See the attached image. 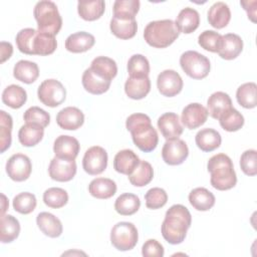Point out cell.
I'll return each instance as SVG.
<instances>
[{
	"label": "cell",
	"instance_id": "1",
	"mask_svg": "<svg viewBox=\"0 0 257 257\" xmlns=\"http://www.w3.org/2000/svg\"><path fill=\"white\" fill-rule=\"evenodd\" d=\"M191 223L192 216L188 208L181 204L173 205L166 212L161 227L162 236L172 245L181 244L186 238Z\"/></svg>",
	"mask_w": 257,
	"mask_h": 257
},
{
	"label": "cell",
	"instance_id": "2",
	"mask_svg": "<svg viewBox=\"0 0 257 257\" xmlns=\"http://www.w3.org/2000/svg\"><path fill=\"white\" fill-rule=\"evenodd\" d=\"M15 41L19 51L28 55H49L57 47L55 36L33 28L21 29L17 33Z\"/></svg>",
	"mask_w": 257,
	"mask_h": 257
},
{
	"label": "cell",
	"instance_id": "3",
	"mask_svg": "<svg viewBox=\"0 0 257 257\" xmlns=\"http://www.w3.org/2000/svg\"><path fill=\"white\" fill-rule=\"evenodd\" d=\"M126 130L131 133L134 144L145 153L154 151L159 143V136L152 125V120L145 113H133L125 121Z\"/></svg>",
	"mask_w": 257,
	"mask_h": 257
},
{
	"label": "cell",
	"instance_id": "4",
	"mask_svg": "<svg viewBox=\"0 0 257 257\" xmlns=\"http://www.w3.org/2000/svg\"><path fill=\"white\" fill-rule=\"evenodd\" d=\"M208 172L211 174V185L219 191L230 190L237 183L232 160L225 154H217L211 157L207 164Z\"/></svg>",
	"mask_w": 257,
	"mask_h": 257
},
{
	"label": "cell",
	"instance_id": "5",
	"mask_svg": "<svg viewBox=\"0 0 257 257\" xmlns=\"http://www.w3.org/2000/svg\"><path fill=\"white\" fill-rule=\"evenodd\" d=\"M180 35V32L171 19L152 21L144 30L146 42L155 48H166L170 46Z\"/></svg>",
	"mask_w": 257,
	"mask_h": 257
},
{
	"label": "cell",
	"instance_id": "6",
	"mask_svg": "<svg viewBox=\"0 0 257 257\" xmlns=\"http://www.w3.org/2000/svg\"><path fill=\"white\" fill-rule=\"evenodd\" d=\"M37 22L38 31L55 36L61 29L62 18L56 4L49 0H42L36 3L33 10Z\"/></svg>",
	"mask_w": 257,
	"mask_h": 257
},
{
	"label": "cell",
	"instance_id": "7",
	"mask_svg": "<svg viewBox=\"0 0 257 257\" xmlns=\"http://www.w3.org/2000/svg\"><path fill=\"white\" fill-rule=\"evenodd\" d=\"M180 65L184 72L193 79L205 78L211 69L210 60L195 50L184 52L180 57Z\"/></svg>",
	"mask_w": 257,
	"mask_h": 257
},
{
	"label": "cell",
	"instance_id": "8",
	"mask_svg": "<svg viewBox=\"0 0 257 257\" xmlns=\"http://www.w3.org/2000/svg\"><path fill=\"white\" fill-rule=\"evenodd\" d=\"M139 233L137 227L131 222H118L110 231V242L119 251H128L138 243Z\"/></svg>",
	"mask_w": 257,
	"mask_h": 257
},
{
	"label": "cell",
	"instance_id": "9",
	"mask_svg": "<svg viewBox=\"0 0 257 257\" xmlns=\"http://www.w3.org/2000/svg\"><path fill=\"white\" fill-rule=\"evenodd\" d=\"M37 96L44 105L56 107L65 100L66 89L59 80L45 79L38 86Z\"/></svg>",
	"mask_w": 257,
	"mask_h": 257
},
{
	"label": "cell",
	"instance_id": "10",
	"mask_svg": "<svg viewBox=\"0 0 257 257\" xmlns=\"http://www.w3.org/2000/svg\"><path fill=\"white\" fill-rule=\"evenodd\" d=\"M106 167L107 153L103 148L93 146L86 150L82 159V168L88 175H99L106 169Z\"/></svg>",
	"mask_w": 257,
	"mask_h": 257
},
{
	"label": "cell",
	"instance_id": "11",
	"mask_svg": "<svg viewBox=\"0 0 257 257\" xmlns=\"http://www.w3.org/2000/svg\"><path fill=\"white\" fill-rule=\"evenodd\" d=\"M6 173L8 177L15 182L26 181L31 174L32 164L30 159L23 154L12 155L6 163Z\"/></svg>",
	"mask_w": 257,
	"mask_h": 257
},
{
	"label": "cell",
	"instance_id": "12",
	"mask_svg": "<svg viewBox=\"0 0 257 257\" xmlns=\"http://www.w3.org/2000/svg\"><path fill=\"white\" fill-rule=\"evenodd\" d=\"M183 84L181 75L173 69L162 71L157 78V87L160 93L167 97H173L179 94L183 89Z\"/></svg>",
	"mask_w": 257,
	"mask_h": 257
},
{
	"label": "cell",
	"instance_id": "13",
	"mask_svg": "<svg viewBox=\"0 0 257 257\" xmlns=\"http://www.w3.org/2000/svg\"><path fill=\"white\" fill-rule=\"evenodd\" d=\"M188 156V146L181 139L167 141L163 146L162 158L164 162L170 166H178L183 164Z\"/></svg>",
	"mask_w": 257,
	"mask_h": 257
},
{
	"label": "cell",
	"instance_id": "14",
	"mask_svg": "<svg viewBox=\"0 0 257 257\" xmlns=\"http://www.w3.org/2000/svg\"><path fill=\"white\" fill-rule=\"evenodd\" d=\"M49 177L57 182H68L76 174V163L74 160L54 157L48 167Z\"/></svg>",
	"mask_w": 257,
	"mask_h": 257
},
{
	"label": "cell",
	"instance_id": "15",
	"mask_svg": "<svg viewBox=\"0 0 257 257\" xmlns=\"http://www.w3.org/2000/svg\"><path fill=\"white\" fill-rule=\"evenodd\" d=\"M208 115L209 113L205 106L198 102H193L184 107L181 120L189 130H195L206 122Z\"/></svg>",
	"mask_w": 257,
	"mask_h": 257
},
{
	"label": "cell",
	"instance_id": "16",
	"mask_svg": "<svg viewBox=\"0 0 257 257\" xmlns=\"http://www.w3.org/2000/svg\"><path fill=\"white\" fill-rule=\"evenodd\" d=\"M157 124L161 134L167 141L179 139L184 131L180 117L175 112H166L162 114L158 118Z\"/></svg>",
	"mask_w": 257,
	"mask_h": 257
},
{
	"label": "cell",
	"instance_id": "17",
	"mask_svg": "<svg viewBox=\"0 0 257 257\" xmlns=\"http://www.w3.org/2000/svg\"><path fill=\"white\" fill-rule=\"evenodd\" d=\"M56 122L62 130L75 131L83 124L84 114L75 106H67L58 111Z\"/></svg>",
	"mask_w": 257,
	"mask_h": 257
},
{
	"label": "cell",
	"instance_id": "18",
	"mask_svg": "<svg viewBox=\"0 0 257 257\" xmlns=\"http://www.w3.org/2000/svg\"><path fill=\"white\" fill-rule=\"evenodd\" d=\"M80 150L78 141L71 136H59L53 144V152L55 157L67 160H75Z\"/></svg>",
	"mask_w": 257,
	"mask_h": 257
},
{
	"label": "cell",
	"instance_id": "19",
	"mask_svg": "<svg viewBox=\"0 0 257 257\" xmlns=\"http://www.w3.org/2000/svg\"><path fill=\"white\" fill-rule=\"evenodd\" d=\"M94 36L85 31L70 34L65 40V48L72 53H81L89 50L94 45Z\"/></svg>",
	"mask_w": 257,
	"mask_h": 257
},
{
	"label": "cell",
	"instance_id": "20",
	"mask_svg": "<svg viewBox=\"0 0 257 257\" xmlns=\"http://www.w3.org/2000/svg\"><path fill=\"white\" fill-rule=\"evenodd\" d=\"M243 50V40L235 33H227L222 35V45L218 54L226 60L235 59Z\"/></svg>",
	"mask_w": 257,
	"mask_h": 257
},
{
	"label": "cell",
	"instance_id": "21",
	"mask_svg": "<svg viewBox=\"0 0 257 257\" xmlns=\"http://www.w3.org/2000/svg\"><path fill=\"white\" fill-rule=\"evenodd\" d=\"M81 82L86 91L95 95L106 92L111 83V81L106 80L103 77L96 74L95 72H93L90 67L84 70Z\"/></svg>",
	"mask_w": 257,
	"mask_h": 257
},
{
	"label": "cell",
	"instance_id": "22",
	"mask_svg": "<svg viewBox=\"0 0 257 257\" xmlns=\"http://www.w3.org/2000/svg\"><path fill=\"white\" fill-rule=\"evenodd\" d=\"M175 24L179 32L190 34L199 27L200 15L196 9L186 7L179 12Z\"/></svg>",
	"mask_w": 257,
	"mask_h": 257
},
{
	"label": "cell",
	"instance_id": "23",
	"mask_svg": "<svg viewBox=\"0 0 257 257\" xmlns=\"http://www.w3.org/2000/svg\"><path fill=\"white\" fill-rule=\"evenodd\" d=\"M36 224L40 231L50 238H57L62 234L63 228L60 220L51 213H39L36 217Z\"/></svg>",
	"mask_w": 257,
	"mask_h": 257
},
{
	"label": "cell",
	"instance_id": "24",
	"mask_svg": "<svg viewBox=\"0 0 257 257\" xmlns=\"http://www.w3.org/2000/svg\"><path fill=\"white\" fill-rule=\"evenodd\" d=\"M208 113L215 119L219 117L228 109L232 108V100L229 94L223 91H216L212 93L207 100Z\"/></svg>",
	"mask_w": 257,
	"mask_h": 257
},
{
	"label": "cell",
	"instance_id": "25",
	"mask_svg": "<svg viewBox=\"0 0 257 257\" xmlns=\"http://www.w3.org/2000/svg\"><path fill=\"white\" fill-rule=\"evenodd\" d=\"M231 19V11L229 6L224 2L214 3L208 10V21L209 24L216 28L222 29L226 27Z\"/></svg>",
	"mask_w": 257,
	"mask_h": 257
},
{
	"label": "cell",
	"instance_id": "26",
	"mask_svg": "<svg viewBox=\"0 0 257 257\" xmlns=\"http://www.w3.org/2000/svg\"><path fill=\"white\" fill-rule=\"evenodd\" d=\"M137 154L128 149L119 151L113 159V169L120 174L128 176L140 163Z\"/></svg>",
	"mask_w": 257,
	"mask_h": 257
},
{
	"label": "cell",
	"instance_id": "27",
	"mask_svg": "<svg viewBox=\"0 0 257 257\" xmlns=\"http://www.w3.org/2000/svg\"><path fill=\"white\" fill-rule=\"evenodd\" d=\"M197 147L206 153H210L218 149L221 145V135L214 128H202L195 137Z\"/></svg>",
	"mask_w": 257,
	"mask_h": 257
},
{
	"label": "cell",
	"instance_id": "28",
	"mask_svg": "<svg viewBox=\"0 0 257 257\" xmlns=\"http://www.w3.org/2000/svg\"><path fill=\"white\" fill-rule=\"evenodd\" d=\"M151 90V80L146 77H128L124 83V91L132 99H142Z\"/></svg>",
	"mask_w": 257,
	"mask_h": 257
},
{
	"label": "cell",
	"instance_id": "29",
	"mask_svg": "<svg viewBox=\"0 0 257 257\" xmlns=\"http://www.w3.org/2000/svg\"><path fill=\"white\" fill-rule=\"evenodd\" d=\"M88 192L96 199H109L116 192V184L111 179L96 178L89 183Z\"/></svg>",
	"mask_w": 257,
	"mask_h": 257
},
{
	"label": "cell",
	"instance_id": "30",
	"mask_svg": "<svg viewBox=\"0 0 257 257\" xmlns=\"http://www.w3.org/2000/svg\"><path fill=\"white\" fill-rule=\"evenodd\" d=\"M13 76L26 84L33 83L39 76L38 65L29 60H19L14 65Z\"/></svg>",
	"mask_w": 257,
	"mask_h": 257
},
{
	"label": "cell",
	"instance_id": "31",
	"mask_svg": "<svg viewBox=\"0 0 257 257\" xmlns=\"http://www.w3.org/2000/svg\"><path fill=\"white\" fill-rule=\"evenodd\" d=\"M215 196L206 188H196L189 194V202L198 211H208L215 205Z\"/></svg>",
	"mask_w": 257,
	"mask_h": 257
},
{
	"label": "cell",
	"instance_id": "32",
	"mask_svg": "<svg viewBox=\"0 0 257 257\" xmlns=\"http://www.w3.org/2000/svg\"><path fill=\"white\" fill-rule=\"evenodd\" d=\"M109 28L111 33L119 39L133 38L138 30V23L136 19H118L112 17Z\"/></svg>",
	"mask_w": 257,
	"mask_h": 257
},
{
	"label": "cell",
	"instance_id": "33",
	"mask_svg": "<svg viewBox=\"0 0 257 257\" xmlns=\"http://www.w3.org/2000/svg\"><path fill=\"white\" fill-rule=\"evenodd\" d=\"M105 10V3L102 0L78 1L77 12L80 18L85 21H94L99 19Z\"/></svg>",
	"mask_w": 257,
	"mask_h": 257
},
{
	"label": "cell",
	"instance_id": "34",
	"mask_svg": "<svg viewBox=\"0 0 257 257\" xmlns=\"http://www.w3.org/2000/svg\"><path fill=\"white\" fill-rule=\"evenodd\" d=\"M44 136V128L33 123H25L18 132L19 143L23 147H34L41 142Z\"/></svg>",
	"mask_w": 257,
	"mask_h": 257
},
{
	"label": "cell",
	"instance_id": "35",
	"mask_svg": "<svg viewBox=\"0 0 257 257\" xmlns=\"http://www.w3.org/2000/svg\"><path fill=\"white\" fill-rule=\"evenodd\" d=\"M90 68L93 72L109 81H111L117 73V66L115 61L112 58L106 56L95 57L91 61Z\"/></svg>",
	"mask_w": 257,
	"mask_h": 257
},
{
	"label": "cell",
	"instance_id": "36",
	"mask_svg": "<svg viewBox=\"0 0 257 257\" xmlns=\"http://www.w3.org/2000/svg\"><path fill=\"white\" fill-rule=\"evenodd\" d=\"M20 233L19 221L12 215H1L0 221V241L10 243L14 241Z\"/></svg>",
	"mask_w": 257,
	"mask_h": 257
},
{
	"label": "cell",
	"instance_id": "37",
	"mask_svg": "<svg viewBox=\"0 0 257 257\" xmlns=\"http://www.w3.org/2000/svg\"><path fill=\"white\" fill-rule=\"evenodd\" d=\"M130 183L135 187H144L151 183L154 178L152 165L147 161H140L135 170L127 176Z\"/></svg>",
	"mask_w": 257,
	"mask_h": 257
},
{
	"label": "cell",
	"instance_id": "38",
	"mask_svg": "<svg viewBox=\"0 0 257 257\" xmlns=\"http://www.w3.org/2000/svg\"><path fill=\"white\" fill-rule=\"evenodd\" d=\"M27 100V93L17 84L8 85L2 92V101L11 108H20Z\"/></svg>",
	"mask_w": 257,
	"mask_h": 257
},
{
	"label": "cell",
	"instance_id": "39",
	"mask_svg": "<svg viewBox=\"0 0 257 257\" xmlns=\"http://www.w3.org/2000/svg\"><path fill=\"white\" fill-rule=\"evenodd\" d=\"M141 207L140 198L132 193H123L114 202L115 211L122 216H131L139 211Z\"/></svg>",
	"mask_w": 257,
	"mask_h": 257
},
{
	"label": "cell",
	"instance_id": "40",
	"mask_svg": "<svg viewBox=\"0 0 257 257\" xmlns=\"http://www.w3.org/2000/svg\"><path fill=\"white\" fill-rule=\"evenodd\" d=\"M257 85L255 82H246L240 85L236 91L238 103L244 108H254L257 105Z\"/></svg>",
	"mask_w": 257,
	"mask_h": 257
},
{
	"label": "cell",
	"instance_id": "41",
	"mask_svg": "<svg viewBox=\"0 0 257 257\" xmlns=\"http://www.w3.org/2000/svg\"><path fill=\"white\" fill-rule=\"evenodd\" d=\"M139 0H116L113 3V17L118 19H135L140 10Z\"/></svg>",
	"mask_w": 257,
	"mask_h": 257
},
{
	"label": "cell",
	"instance_id": "42",
	"mask_svg": "<svg viewBox=\"0 0 257 257\" xmlns=\"http://www.w3.org/2000/svg\"><path fill=\"white\" fill-rule=\"evenodd\" d=\"M221 127L226 132H237L244 125V116L234 107L225 111L220 117Z\"/></svg>",
	"mask_w": 257,
	"mask_h": 257
},
{
	"label": "cell",
	"instance_id": "43",
	"mask_svg": "<svg viewBox=\"0 0 257 257\" xmlns=\"http://www.w3.org/2000/svg\"><path fill=\"white\" fill-rule=\"evenodd\" d=\"M44 204L52 209L64 207L68 202V194L64 189L52 187L43 193Z\"/></svg>",
	"mask_w": 257,
	"mask_h": 257
},
{
	"label": "cell",
	"instance_id": "44",
	"mask_svg": "<svg viewBox=\"0 0 257 257\" xmlns=\"http://www.w3.org/2000/svg\"><path fill=\"white\" fill-rule=\"evenodd\" d=\"M127 72L130 77H146L150 73V63L146 56L134 54L127 61Z\"/></svg>",
	"mask_w": 257,
	"mask_h": 257
},
{
	"label": "cell",
	"instance_id": "45",
	"mask_svg": "<svg viewBox=\"0 0 257 257\" xmlns=\"http://www.w3.org/2000/svg\"><path fill=\"white\" fill-rule=\"evenodd\" d=\"M37 201L35 195L29 192H23L16 195L13 199V208L16 212L27 215L33 212L36 208Z\"/></svg>",
	"mask_w": 257,
	"mask_h": 257
},
{
	"label": "cell",
	"instance_id": "46",
	"mask_svg": "<svg viewBox=\"0 0 257 257\" xmlns=\"http://www.w3.org/2000/svg\"><path fill=\"white\" fill-rule=\"evenodd\" d=\"M12 117L5 110H0V151L4 153L11 145Z\"/></svg>",
	"mask_w": 257,
	"mask_h": 257
},
{
	"label": "cell",
	"instance_id": "47",
	"mask_svg": "<svg viewBox=\"0 0 257 257\" xmlns=\"http://www.w3.org/2000/svg\"><path fill=\"white\" fill-rule=\"evenodd\" d=\"M198 43L205 50L218 53L222 45V35L214 30H205L199 35Z\"/></svg>",
	"mask_w": 257,
	"mask_h": 257
},
{
	"label": "cell",
	"instance_id": "48",
	"mask_svg": "<svg viewBox=\"0 0 257 257\" xmlns=\"http://www.w3.org/2000/svg\"><path fill=\"white\" fill-rule=\"evenodd\" d=\"M23 118L26 123L37 124L41 127H46L50 122V115L44 109L38 106H31L25 110Z\"/></svg>",
	"mask_w": 257,
	"mask_h": 257
},
{
	"label": "cell",
	"instance_id": "49",
	"mask_svg": "<svg viewBox=\"0 0 257 257\" xmlns=\"http://www.w3.org/2000/svg\"><path fill=\"white\" fill-rule=\"evenodd\" d=\"M145 200H146L147 208L156 210L164 207L167 204L168 195L164 189L156 187V188L150 189L146 193Z\"/></svg>",
	"mask_w": 257,
	"mask_h": 257
},
{
	"label": "cell",
	"instance_id": "50",
	"mask_svg": "<svg viewBox=\"0 0 257 257\" xmlns=\"http://www.w3.org/2000/svg\"><path fill=\"white\" fill-rule=\"evenodd\" d=\"M240 167L247 176H255L257 174V152L255 150L245 151L240 158Z\"/></svg>",
	"mask_w": 257,
	"mask_h": 257
},
{
	"label": "cell",
	"instance_id": "51",
	"mask_svg": "<svg viewBox=\"0 0 257 257\" xmlns=\"http://www.w3.org/2000/svg\"><path fill=\"white\" fill-rule=\"evenodd\" d=\"M164 253L163 245L155 239L147 240L142 247V254L146 257H163Z\"/></svg>",
	"mask_w": 257,
	"mask_h": 257
},
{
	"label": "cell",
	"instance_id": "52",
	"mask_svg": "<svg viewBox=\"0 0 257 257\" xmlns=\"http://www.w3.org/2000/svg\"><path fill=\"white\" fill-rule=\"evenodd\" d=\"M0 51H1V63L5 62L9 59L13 53V46L9 42L1 41L0 43Z\"/></svg>",
	"mask_w": 257,
	"mask_h": 257
},
{
	"label": "cell",
	"instance_id": "53",
	"mask_svg": "<svg viewBox=\"0 0 257 257\" xmlns=\"http://www.w3.org/2000/svg\"><path fill=\"white\" fill-rule=\"evenodd\" d=\"M240 4L244 7V10L247 12L248 14V18H250V20L252 22H256V8H249V5H253L255 6L257 4L256 1H241Z\"/></svg>",
	"mask_w": 257,
	"mask_h": 257
},
{
	"label": "cell",
	"instance_id": "54",
	"mask_svg": "<svg viewBox=\"0 0 257 257\" xmlns=\"http://www.w3.org/2000/svg\"><path fill=\"white\" fill-rule=\"evenodd\" d=\"M1 197H2V211H1V215H3L5 213V211L8 209V202L6 200L5 195L2 194Z\"/></svg>",
	"mask_w": 257,
	"mask_h": 257
}]
</instances>
